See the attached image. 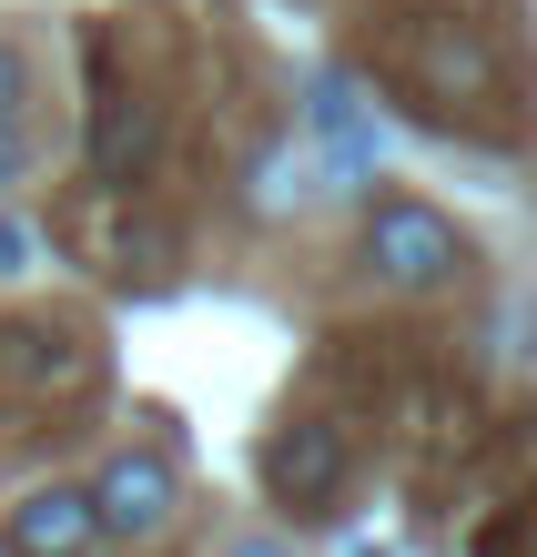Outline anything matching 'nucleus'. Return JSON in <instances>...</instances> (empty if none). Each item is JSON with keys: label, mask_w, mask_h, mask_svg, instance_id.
Returning a JSON list of instances; mask_svg holds the SVG:
<instances>
[{"label": "nucleus", "mask_w": 537, "mask_h": 557, "mask_svg": "<svg viewBox=\"0 0 537 557\" xmlns=\"http://www.w3.org/2000/svg\"><path fill=\"white\" fill-rule=\"evenodd\" d=\"M30 253H41V244H30V223L0 213V274H30Z\"/></svg>", "instance_id": "1a4fd4ad"}, {"label": "nucleus", "mask_w": 537, "mask_h": 557, "mask_svg": "<svg viewBox=\"0 0 537 557\" xmlns=\"http://www.w3.org/2000/svg\"><path fill=\"white\" fill-rule=\"evenodd\" d=\"M315 143L334 162V183H365V173H376V122H365V102H355L345 82L315 91Z\"/></svg>", "instance_id": "423d86ee"}, {"label": "nucleus", "mask_w": 537, "mask_h": 557, "mask_svg": "<svg viewBox=\"0 0 537 557\" xmlns=\"http://www.w3.org/2000/svg\"><path fill=\"white\" fill-rule=\"evenodd\" d=\"M91 517H102V537H152L173 517V467L162 456H112L91 476Z\"/></svg>", "instance_id": "f03ea898"}, {"label": "nucleus", "mask_w": 537, "mask_h": 557, "mask_svg": "<svg viewBox=\"0 0 537 557\" xmlns=\"http://www.w3.org/2000/svg\"><path fill=\"white\" fill-rule=\"evenodd\" d=\"M102 517H91V486H41V497L11 507V547L21 557H91Z\"/></svg>", "instance_id": "20e7f679"}, {"label": "nucleus", "mask_w": 537, "mask_h": 557, "mask_svg": "<svg viewBox=\"0 0 537 557\" xmlns=\"http://www.w3.org/2000/svg\"><path fill=\"white\" fill-rule=\"evenodd\" d=\"M91 173H102L112 193H132L152 173V112H143V91H102V102H91Z\"/></svg>", "instance_id": "39448f33"}, {"label": "nucleus", "mask_w": 537, "mask_h": 557, "mask_svg": "<svg viewBox=\"0 0 537 557\" xmlns=\"http://www.w3.org/2000/svg\"><path fill=\"white\" fill-rule=\"evenodd\" d=\"M365 264H376L386 284H406V294H426V284H447L456 264H466V244H456V223L436 213V203H376L365 213Z\"/></svg>", "instance_id": "f257e3e1"}, {"label": "nucleus", "mask_w": 537, "mask_h": 557, "mask_svg": "<svg viewBox=\"0 0 537 557\" xmlns=\"http://www.w3.org/2000/svg\"><path fill=\"white\" fill-rule=\"evenodd\" d=\"M11 366H21V385H82V355L61 345V335H21Z\"/></svg>", "instance_id": "0eeeda50"}, {"label": "nucleus", "mask_w": 537, "mask_h": 557, "mask_svg": "<svg viewBox=\"0 0 537 557\" xmlns=\"http://www.w3.org/2000/svg\"><path fill=\"white\" fill-rule=\"evenodd\" d=\"M233 557H294L284 537H244V547H233Z\"/></svg>", "instance_id": "9d476101"}, {"label": "nucleus", "mask_w": 537, "mask_h": 557, "mask_svg": "<svg viewBox=\"0 0 537 557\" xmlns=\"http://www.w3.org/2000/svg\"><path fill=\"white\" fill-rule=\"evenodd\" d=\"M0 183H21V61L0 51Z\"/></svg>", "instance_id": "6e6552de"}, {"label": "nucleus", "mask_w": 537, "mask_h": 557, "mask_svg": "<svg viewBox=\"0 0 537 557\" xmlns=\"http://www.w3.org/2000/svg\"><path fill=\"white\" fill-rule=\"evenodd\" d=\"M264 486H274V507H325L334 486H345V446H334V425H284V436L264 446Z\"/></svg>", "instance_id": "7ed1b4c3"}]
</instances>
